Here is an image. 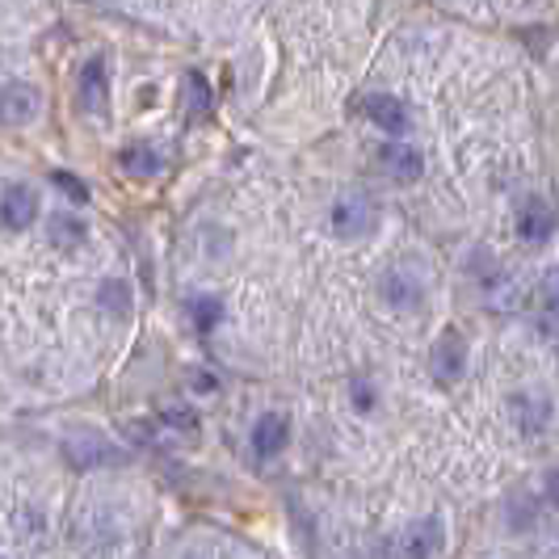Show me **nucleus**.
<instances>
[{
    "label": "nucleus",
    "mask_w": 559,
    "mask_h": 559,
    "mask_svg": "<svg viewBox=\"0 0 559 559\" xmlns=\"http://www.w3.org/2000/svg\"><path fill=\"white\" fill-rule=\"evenodd\" d=\"M379 224V206L366 194H345L333 206V231L341 240H366Z\"/></svg>",
    "instance_id": "2"
},
{
    "label": "nucleus",
    "mask_w": 559,
    "mask_h": 559,
    "mask_svg": "<svg viewBox=\"0 0 559 559\" xmlns=\"http://www.w3.org/2000/svg\"><path fill=\"white\" fill-rule=\"evenodd\" d=\"M429 370H433V379H438L442 388H454V383L463 379V370H467V341L454 333V329H447V333L433 341Z\"/></svg>",
    "instance_id": "3"
},
{
    "label": "nucleus",
    "mask_w": 559,
    "mask_h": 559,
    "mask_svg": "<svg viewBox=\"0 0 559 559\" xmlns=\"http://www.w3.org/2000/svg\"><path fill=\"white\" fill-rule=\"evenodd\" d=\"M38 106H43V97H38V88L26 81H9L0 84V122L4 127H26L38 118Z\"/></svg>",
    "instance_id": "4"
},
{
    "label": "nucleus",
    "mask_w": 559,
    "mask_h": 559,
    "mask_svg": "<svg viewBox=\"0 0 559 559\" xmlns=\"http://www.w3.org/2000/svg\"><path fill=\"white\" fill-rule=\"evenodd\" d=\"M194 413H190V408H165V429H173V433H177V429H181V433H186V438H194L198 433V425H194Z\"/></svg>",
    "instance_id": "18"
},
{
    "label": "nucleus",
    "mask_w": 559,
    "mask_h": 559,
    "mask_svg": "<svg viewBox=\"0 0 559 559\" xmlns=\"http://www.w3.org/2000/svg\"><path fill=\"white\" fill-rule=\"evenodd\" d=\"M34 219H38V194L29 186H9L0 194V224L9 231H26Z\"/></svg>",
    "instance_id": "9"
},
{
    "label": "nucleus",
    "mask_w": 559,
    "mask_h": 559,
    "mask_svg": "<svg viewBox=\"0 0 559 559\" xmlns=\"http://www.w3.org/2000/svg\"><path fill=\"white\" fill-rule=\"evenodd\" d=\"M190 383H194V392H202V395L219 392V379H215V374H206V370H194V374H190Z\"/></svg>",
    "instance_id": "20"
},
{
    "label": "nucleus",
    "mask_w": 559,
    "mask_h": 559,
    "mask_svg": "<svg viewBox=\"0 0 559 559\" xmlns=\"http://www.w3.org/2000/svg\"><path fill=\"white\" fill-rule=\"evenodd\" d=\"M374 160H379V168L392 177L395 186H413L420 173H425V160H420V152L413 147V143H383L379 152H374Z\"/></svg>",
    "instance_id": "6"
},
{
    "label": "nucleus",
    "mask_w": 559,
    "mask_h": 559,
    "mask_svg": "<svg viewBox=\"0 0 559 559\" xmlns=\"http://www.w3.org/2000/svg\"><path fill=\"white\" fill-rule=\"evenodd\" d=\"M97 304H102V311H110V316H118V320H127V316H131V286H127L122 278L102 282Z\"/></svg>",
    "instance_id": "15"
},
{
    "label": "nucleus",
    "mask_w": 559,
    "mask_h": 559,
    "mask_svg": "<svg viewBox=\"0 0 559 559\" xmlns=\"http://www.w3.org/2000/svg\"><path fill=\"white\" fill-rule=\"evenodd\" d=\"M354 400H358V408H370V392H366V383H358V392H354Z\"/></svg>",
    "instance_id": "22"
},
{
    "label": "nucleus",
    "mask_w": 559,
    "mask_h": 559,
    "mask_svg": "<svg viewBox=\"0 0 559 559\" xmlns=\"http://www.w3.org/2000/svg\"><path fill=\"white\" fill-rule=\"evenodd\" d=\"M286 442H290V420L282 417V413H265L252 425V450L261 459H274L278 450H286Z\"/></svg>",
    "instance_id": "11"
},
{
    "label": "nucleus",
    "mask_w": 559,
    "mask_h": 559,
    "mask_svg": "<svg viewBox=\"0 0 559 559\" xmlns=\"http://www.w3.org/2000/svg\"><path fill=\"white\" fill-rule=\"evenodd\" d=\"M383 299L392 304V308L408 311L420 304V282L413 274H404V270H392L388 278H383Z\"/></svg>",
    "instance_id": "13"
},
{
    "label": "nucleus",
    "mask_w": 559,
    "mask_h": 559,
    "mask_svg": "<svg viewBox=\"0 0 559 559\" xmlns=\"http://www.w3.org/2000/svg\"><path fill=\"white\" fill-rule=\"evenodd\" d=\"M362 114L379 127V131H388V135H408V127H413V118L404 110V102H395L392 93H370L362 97Z\"/></svg>",
    "instance_id": "7"
},
{
    "label": "nucleus",
    "mask_w": 559,
    "mask_h": 559,
    "mask_svg": "<svg viewBox=\"0 0 559 559\" xmlns=\"http://www.w3.org/2000/svg\"><path fill=\"white\" fill-rule=\"evenodd\" d=\"M190 320H194L198 333H211L224 320V304L211 299V295H198V299H190Z\"/></svg>",
    "instance_id": "16"
},
{
    "label": "nucleus",
    "mask_w": 559,
    "mask_h": 559,
    "mask_svg": "<svg viewBox=\"0 0 559 559\" xmlns=\"http://www.w3.org/2000/svg\"><path fill=\"white\" fill-rule=\"evenodd\" d=\"M76 102L93 118L110 114V59L106 56H88L81 63V72H76Z\"/></svg>",
    "instance_id": "1"
},
{
    "label": "nucleus",
    "mask_w": 559,
    "mask_h": 559,
    "mask_svg": "<svg viewBox=\"0 0 559 559\" xmlns=\"http://www.w3.org/2000/svg\"><path fill=\"white\" fill-rule=\"evenodd\" d=\"M442 547H447V526H442V518H420L413 522L404 538H400V556L404 559H433L442 556Z\"/></svg>",
    "instance_id": "5"
},
{
    "label": "nucleus",
    "mask_w": 559,
    "mask_h": 559,
    "mask_svg": "<svg viewBox=\"0 0 559 559\" xmlns=\"http://www.w3.org/2000/svg\"><path fill=\"white\" fill-rule=\"evenodd\" d=\"M51 186H56V190H59L63 198H72L76 206H84V202H88V186H84L81 177L63 173V168H56V173H51Z\"/></svg>",
    "instance_id": "17"
},
{
    "label": "nucleus",
    "mask_w": 559,
    "mask_h": 559,
    "mask_svg": "<svg viewBox=\"0 0 559 559\" xmlns=\"http://www.w3.org/2000/svg\"><path fill=\"white\" fill-rule=\"evenodd\" d=\"M518 236L526 245H547L556 236V211L543 198H526L522 211H518Z\"/></svg>",
    "instance_id": "8"
},
{
    "label": "nucleus",
    "mask_w": 559,
    "mask_h": 559,
    "mask_svg": "<svg viewBox=\"0 0 559 559\" xmlns=\"http://www.w3.org/2000/svg\"><path fill=\"white\" fill-rule=\"evenodd\" d=\"M181 93H186V106H190V118H206L215 110V88L202 72H186L181 76Z\"/></svg>",
    "instance_id": "14"
},
{
    "label": "nucleus",
    "mask_w": 559,
    "mask_h": 559,
    "mask_svg": "<svg viewBox=\"0 0 559 559\" xmlns=\"http://www.w3.org/2000/svg\"><path fill=\"white\" fill-rule=\"evenodd\" d=\"M538 299H543V308L547 311H559V270H547V274H543Z\"/></svg>",
    "instance_id": "19"
},
{
    "label": "nucleus",
    "mask_w": 559,
    "mask_h": 559,
    "mask_svg": "<svg viewBox=\"0 0 559 559\" xmlns=\"http://www.w3.org/2000/svg\"><path fill=\"white\" fill-rule=\"evenodd\" d=\"M547 504H556L559 509V467L556 472H547Z\"/></svg>",
    "instance_id": "21"
},
{
    "label": "nucleus",
    "mask_w": 559,
    "mask_h": 559,
    "mask_svg": "<svg viewBox=\"0 0 559 559\" xmlns=\"http://www.w3.org/2000/svg\"><path fill=\"white\" fill-rule=\"evenodd\" d=\"M118 168L127 173V177H156V173H165V156H160V147L147 140H135L127 143L122 152H118Z\"/></svg>",
    "instance_id": "10"
},
{
    "label": "nucleus",
    "mask_w": 559,
    "mask_h": 559,
    "mask_svg": "<svg viewBox=\"0 0 559 559\" xmlns=\"http://www.w3.org/2000/svg\"><path fill=\"white\" fill-rule=\"evenodd\" d=\"M47 240H51L59 252H76L84 240H88V227H84V219H76L72 211H56V215L47 219Z\"/></svg>",
    "instance_id": "12"
}]
</instances>
